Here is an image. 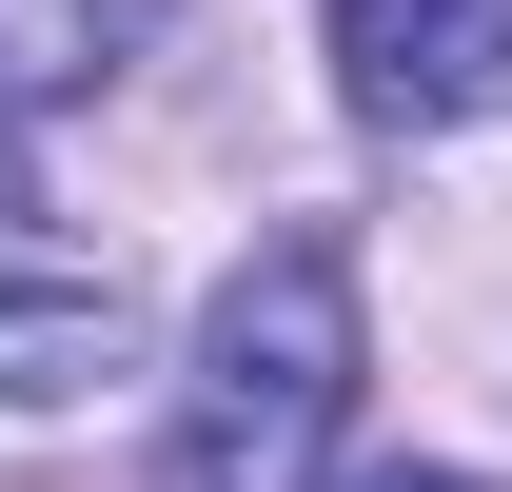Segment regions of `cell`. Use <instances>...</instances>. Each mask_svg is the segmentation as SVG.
I'll list each match as a JSON object with an SVG mask.
<instances>
[{"instance_id": "1", "label": "cell", "mask_w": 512, "mask_h": 492, "mask_svg": "<svg viewBox=\"0 0 512 492\" xmlns=\"http://www.w3.org/2000/svg\"><path fill=\"white\" fill-rule=\"evenodd\" d=\"M335 414H355V256H335V237H276V256L217 276V315H197L158 492H296L335 453Z\"/></svg>"}, {"instance_id": "2", "label": "cell", "mask_w": 512, "mask_h": 492, "mask_svg": "<svg viewBox=\"0 0 512 492\" xmlns=\"http://www.w3.org/2000/svg\"><path fill=\"white\" fill-rule=\"evenodd\" d=\"M335 99L375 138H453L512 99V0H335Z\"/></svg>"}, {"instance_id": "3", "label": "cell", "mask_w": 512, "mask_h": 492, "mask_svg": "<svg viewBox=\"0 0 512 492\" xmlns=\"http://www.w3.org/2000/svg\"><path fill=\"white\" fill-rule=\"evenodd\" d=\"M119 355H138L119 276H0V394H20V414H60V394H99Z\"/></svg>"}, {"instance_id": "4", "label": "cell", "mask_w": 512, "mask_h": 492, "mask_svg": "<svg viewBox=\"0 0 512 492\" xmlns=\"http://www.w3.org/2000/svg\"><path fill=\"white\" fill-rule=\"evenodd\" d=\"M138 20H158V0H0V119L99 99V79L138 60Z\"/></svg>"}, {"instance_id": "5", "label": "cell", "mask_w": 512, "mask_h": 492, "mask_svg": "<svg viewBox=\"0 0 512 492\" xmlns=\"http://www.w3.org/2000/svg\"><path fill=\"white\" fill-rule=\"evenodd\" d=\"M355 492H493V473H414V453H394V473H355Z\"/></svg>"}]
</instances>
